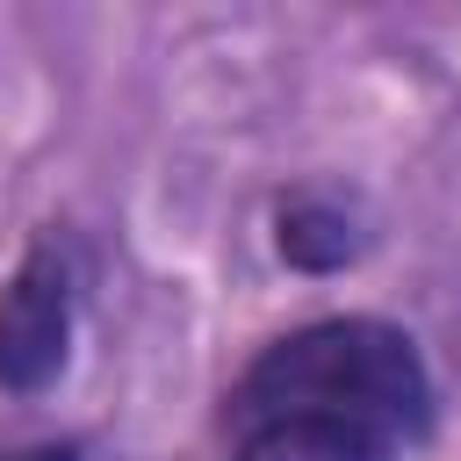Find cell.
Instances as JSON below:
<instances>
[{"instance_id": "obj_1", "label": "cell", "mask_w": 461, "mask_h": 461, "mask_svg": "<svg viewBox=\"0 0 461 461\" xmlns=\"http://www.w3.org/2000/svg\"><path fill=\"white\" fill-rule=\"evenodd\" d=\"M432 425L439 389L418 339L367 310L274 331L216 403L223 447L267 439L295 461H418Z\"/></svg>"}, {"instance_id": "obj_2", "label": "cell", "mask_w": 461, "mask_h": 461, "mask_svg": "<svg viewBox=\"0 0 461 461\" xmlns=\"http://www.w3.org/2000/svg\"><path fill=\"white\" fill-rule=\"evenodd\" d=\"M72 331H79V259L65 230H36L0 281V389L7 396H43L72 367Z\"/></svg>"}, {"instance_id": "obj_3", "label": "cell", "mask_w": 461, "mask_h": 461, "mask_svg": "<svg viewBox=\"0 0 461 461\" xmlns=\"http://www.w3.org/2000/svg\"><path fill=\"white\" fill-rule=\"evenodd\" d=\"M267 245L288 274H310V281H331L346 267L367 259L375 230H367V209L346 194V187H324V180H295L274 194L267 209Z\"/></svg>"}, {"instance_id": "obj_4", "label": "cell", "mask_w": 461, "mask_h": 461, "mask_svg": "<svg viewBox=\"0 0 461 461\" xmlns=\"http://www.w3.org/2000/svg\"><path fill=\"white\" fill-rule=\"evenodd\" d=\"M0 461H86L79 439H29V447H0Z\"/></svg>"}]
</instances>
